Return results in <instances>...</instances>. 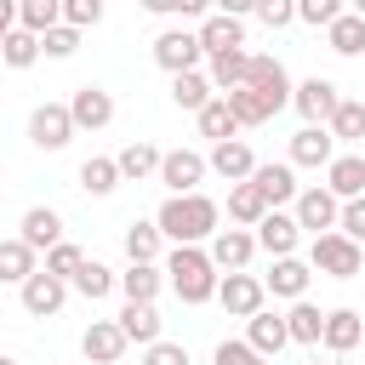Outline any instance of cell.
<instances>
[{
    "label": "cell",
    "mask_w": 365,
    "mask_h": 365,
    "mask_svg": "<svg viewBox=\"0 0 365 365\" xmlns=\"http://www.w3.org/2000/svg\"><path fill=\"white\" fill-rule=\"evenodd\" d=\"M80 262H86V251H80V245H68V240L46 251V274H57V279H74V268H80Z\"/></svg>",
    "instance_id": "43"
},
{
    "label": "cell",
    "mask_w": 365,
    "mask_h": 365,
    "mask_svg": "<svg viewBox=\"0 0 365 365\" xmlns=\"http://www.w3.org/2000/svg\"><path fill=\"white\" fill-rule=\"evenodd\" d=\"M154 222H160L165 240H177V245H200V240L217 234V200H205V194H171V200L160 205Z\"/></svg>",
    "instance_id": "1"
},
{
    "label": "cell",
    "mask_w": 365,
    "mask_h": 365,
    "mask_svg": "<svg viewBox=\"0 0 365 365\" xmlns=\"http://www.w3.org/2000/svg\"><path fill=\"white\" fill-rule=\"evenodd\" d=\"M268 211H274V205L262 200V188H257V182H234V188H228V217H234V222L257 228V222H262Z\"/></svg>",
    "instance_id": "26"
},
{
    "label": "cell",
    "mask_w": 365,
    "mask_h": 365,
    "mask_svg": "<svg viewBox=\"0 0 365 365\" xmlns=\"http://www.w3.org/2000/svg\"><path fill=\"white\" fill-rule=\"evenodd\" d=\"M0 365H17V359H6V354H0Z\"/></svg>",
    "instance_id": "55"
},
{
    "label": "cell",
    "mask_w": 365,
    "mask_h": 365,
    "mask_svg": "<svg viewBox=\"0 0 365 365\" xmlns=\"http://www.w3.org/2000/svg\"><path fill=\"white\" fill-rule=\"evenodd\" d=\"M160 160H165V154H160L154 143H125V148L114 154V165H120V177H125V182H143V177H160Z\"/></svg>",
    "instance_id": "24"
},
{
    "label": "cell",
    "mask_w": 365,
    "mask_h": 365,
    "mask_svg": "<svg viewBox=\"0 0 365 365\" xmlns=\"http://www.w3.org/2000/svg\"><path fill=\"white\" fill-rule=\"evenodd\" d=\"M120 182H125V177H120V165H114V160H103V154H91V160L80 165V188H86V194H114Z\"/></svg>",
    "instance_id": "37"
},
{
    "label": "cell",
    "mask_w": 365,
    "mask_h": 365,
    "mask_svg": "<svg viewBox=\"0 0 365 365\" xmlns=\"http://www.w3.org/2000/svg\"><path fill=\"white\" fill-rule=\"evenodd\" d=\"M222 97H228V108H234L240 125H262V120H274V103H268L257 86H234V91H222Z\"/></svg>",
    "instance_id": "31"
},
{
    "label": "cell",
    "mask_w": 365,
    "mask_h": 365,
    "mask_svg": "<svg viewBox=\"0 0 365 365\" xmlns=\"http://www.w3.org/2000/svg\"><path fill=\"white\" fill-rule=\"evenodd\" d=\"M120 331H125V342H160V314H154V302H125L120 308Z\"/></svg>",
    "instance_id": "29"
},
{
    "label": "cell",
    "mask_w": 365,
    "mask_h": 365,
    "mask_svg": "<svg viewBox=\"0 0 365 365\" xmlns=\"http://www.w3.org/2000/svg\"><path fill=\"white\" fill-rule=\"evenodd\" d=\"M297 240H302V228H297V217H285V211H268V217L257 222V245H262L268 257H291Z\"/></svg>",
    "instance_id": "18"
},
{
    "label": "cell",
    "mask_w": 365,
    "mask_h": 365,
    "mask_svg": "<svg viewBox=\"0 0 365 365\" xmlns=\"http://www.w3.org/2000/svg\"><path fill=\"white\" fill-rule=\"evenodd\" d=\"M336 228H342L354 245H365V194H359V200H342V217H336Z\"/></svg>",
    "instance_id": "45"
},
{
    "label": "cell",
    "mask_w": 365,
    "mask_h": 365,
    "mask_svg": "<svg viewBox=\"0 0 365 365\" xmlns=\"http://www.w3.org/2000/svg\"><path fill=\"white\" fill-rule=\"evenodd\" d=\"M143 365H188V348L160 336V342H148V348H143Z\"/></svg>",
    "instance_id": "47"
},
{
    "label": "cell",
    "mask_w": 365,
    "mask_h": 365,
    "mask_svg": "<svg viewBox=\"0 0 365 365\" xmlns=\"http://www.w3.org/2000/svg\"><path fill=\"white\" fill-rule=\"evenodd\" d=\"M211 91H217V86H211V74H200V68L171 74V103H177V108H194V114H200V108L211 103Z\"/></svg>",
    "instance_id": "30"
},
{
    "label": "cell",
    "mask_w": 365,
    "mask_h": 365,
    "mask_svg": "<svg viewBox=\"0 0 365 365\" xmlns=\"http://www.w3.org/2000/svg\"><path fill=\"white\" fill-rule=\"evenodd\" d=\"M205 74H211L217 91H234V86H245V74H251V51H217Z\"/></svg>",
    "instance_id": "32"
},
{
    "label": "cell",
    "mask_w": 365,
    "mask_h": 365,
    "mask_svg": "<svg viewBox=\"0 0 365 365\" xmlns=\"http://www.w3.org/2000/svg\"><path fill=\"white\" fill-rule=\"evenodd\" d=\"M23 6H63V0H23Z\"/></svg>",
    "instance_id": "54"
},
{
    "label": "cell",
    "mask_w": 365,
    "mask_h": 365,
    "mask_svg": "<svg viewBox=\"0 0 365 365\" xmlns=\"http://www.w3.org/2000/svg\"><path fill=\"white\" fill-rule=\"evenodd\" d=\"M211 171H217V177H228V182H251L257 154H251L240 137H228V143H217V148H211Z\"/></svg>",
    "instance_id": "21"
},
{
    "label": "cell",
    "mask_w": 365,
    "mask_h": 365,
    "mask_svg": "<svg viewBox=\"0 0 365 365\" xmlns=\"http://www.w3.org/2000/svg\"><path fill=\"white\" fill-rule=\"evenodd\" d=\"M211 6H217V11H222V17H245V11H251V6H257V0H211Z\"/></svg>",
    "instance_id": "51"
},
{
    "label": "cell",
    "mask_w": 365,
    "mask_h": 365,
    "mask_svg": "<svg viewBox=\"0 0 365 365\" xmlns=\"http://www.w3.org/2000/svg\"><path fill=\"white\" fill-rule=\"evenodd\" d=\"M297 228H314V234H331L336 228V217H342V200L331 194V188H302L297 194Z\"/></svg>",
    "instance_id": "8"
},
{
    "label": "cell",
    "mask_w": 365,
    "mask_h": 365,
    "mask_svg": "<svg viewBox=\"0 0 365 365\" xmlns=\"http://www.w3.org/2000/svg\"><path fill=\"white\" fill-rule=\"evenodd\" d=\"M308 279H314V268H308V262H297V257H274V268L262 274L268 297H291V302H302Z\"/></svg>",
    "instance_id": "16"
},
{
    "label": "cell",
    "mask_w": 365,
    "mask_h": 365,
    "mask_svg": "<svg viewBox=\"0 0 365 365\" xmlns=\"http://www.w3.org/2000/svg\"><path fill=\"white\" fill-rule=\"evenodd\" d=\"M245 86H257V91H262V97L274 103V114H279V108L291 103V91H297L279 57H251V74H245Z\"/></svg>",
    "instance_id": "11"
},
{
    "label": "cell",
    "mask_w": 365,
    "mask_h": 365,
    "mask_svg": "<svg viewBox=\"0 0 365 365\" xmlns=\"http://www.w3.org/2000/svg\"><path fill=\"white\" fill-rule=\"evenodd\" d=\"M325 188H331L336 200H359V194H365V160H359V154H336V160L325 165Z\"/></svg>",
    "instance_id": "22"
},
{
    "label": "cell",
    "mask_w": 365,
    "mask_h": 365,
    "mask_svg": "<svg viewBox=\"0 0 365 365\" xmlns=\"http://www.w3.org/2000/svg\"><path fill=\"white\" fill-rule=\"evenodd\" d=\"M63 302H68V279H57V274H46V268H34V274L23 279V308H29L34 319L57 314Z\"/></svg>",
    "instance_id": "9"
},
{
    "label": "cell",
    "mask_w": 365,
    "mask_h": 365,
    "mask_svg": "<svg viewBox=\"0 0 365 365\" xmlns=\"http://www.w3.org/2000/svg\"><path fill=\"white\" fill-rule=\"evenodd\" d=\"M165 274H171V291H177L182 302H211L217 285H222L211 251H200V245H177V251L165 257Z\"/></svg>",
    "instance_id": "2"
},
{
    "label": "cell",
    "mask_w": 365,
    "mask_h": 365,
    "mask_svg": "<svg viewBox=\"0 0 365 365\" xmlns=\"http://www.w3.org/2000/svg\"><path fill=\"white\" fill-rule=\"evenodd\" d=\"M308 365H331V359H308Z\"/></svg>",
    "instance_id": "56"
},
{
    "label": "cell",
    "mask_w": 365,
    "mask_h": 365,
    "mask_svg": "<svg viewBox=\"0 0 365 365\" xmlns=\"http://www.w3.org/2000/svg\"><path fill=\"white\" fill-rule=\"evenodd\" d=\"M331 137H336V143H359V137H365V103H348V97H342V108L331 114Z\"/></svg>",
    "instance_id": "40"
},
{
    "label": "cell",
    "mask_w": 365,
    "mask_h": 365,
    "mask_svg": "<svg viewBox=\"0 0 365 365\" xmlns=\"http://www.w3.org/2000/svg\"><path fill=\"white\" fill-rule=\"evenodd\" d=\"M17 11H23V0H0V40L17 29Z\"/></svg>",
    "instance_id": "49"
},
{
    "label": "cell",
    "mask_w": 365,
    "mask_h": 365,
    "mask_svg": "<svg viewBox=\"0 0 365 365\" xmlns=\"http://www.w3.org/2000/svg\"><path fill=\"white\" fill-rule=\"evenodd\" d=\"M63 23H68V29H91V23H103V0H63Z\"/></svg>",
    "instance_id": "44"
},
{
    "label": "cell",
    "mask_w": 365,
    "mask_h": 365,
    "mask_svg": "<svg viewBox=\"0 0 365 365\" xmlns=\"http://www.w3.org/2000/svg\"><path fill=\"white\" fill-rule=\"evenodd\" d=\"M291 108H297L308 125H331V114L342 108V91H336L331 80H319V74H314V80H302V86L291 91Z\"/></svg>",
    "instance_id": "5"
},
{
    "label": "cell",
    "mask_w": 365,
    "mask_h": 365,
    "mask_svg": "<svg viewBox=\"0 0 365 365\" xmlns=\"http://www.w3.org/2000/svg\"><path fill=\"white\" fill-rule=\"evenodd\" d=\"M40 57V34H29V29H11L6 40H0V63L6 68H29Z\"/></svg>",
    "instance_id": "38"
},
{
    "label": "cell",
    "mask_w": 365,
    "mask_h": 365,
    "mask_svg": "<svg viewBox=\"0 0 365 365\" xmlns=\"http://www.w3.org/2000/svg\"><path fill=\"white\" fill-rule=\"evenodd\" d=\"M205 171H211V160L194 154V148H171V154L160 160V182H165L171 194H200Z\"/></svg>",
    "instance_id": "7"
},
{
    "label": "cell",
    "mask_w": 365,
    "mask_h": 365,
    "mask_svg": "<svg viewBox=\"0 0 365 365\" xmlns=\"http://www.w3.org/2000/svg\"><path fill=\"white\" fill-rule=\"evenodd\" d=\"M194 34H200L205 57H217V51H240V46H245V23H240V17H222V11H217V17H205Z\"/></svg>",
    "instance_id": "20"
},
{
    "label": "cell",
    "mask_w": 365,
    "mask_h": 365,
    "mask_svg": "<svg viewBox=\"0 0 365 365\" xmlns=\"http://www.w3.org/2000/svg\"><path fill=\"white\" fill-rule=\"evenodd\" d=\"M211 359H217V365H262V354H257L251 342H217Z\"/></svg>",
    "instance_id": "48"
},
{
    "label": "cell",
    "mask_w": 365,
    "mask_h": 365,
    "mask_svg": "<svg viewBox=\"0 0 365 365\" xmlns=\"http://www.w3.org/2000/svg\"><path fill=\"white\" fill-rule=\"evenodd\" d=\"M348 11H354V17H365V0H348Z\"/></svg>",
    "instance_id": "53"
},
{
    "label": "cell",
    "mask_w": 365,
    "mask_h": 365,
    "mask_svg": "<svg viewBox=\"0 0 365 365\" xmlns=\"http://www.w3.org/2000/svg\"><path fill=\"white\" fill-rule=\"evenodd\" d=\"M17 240L29 251H51V245H63V217L51 205H34V211H23V234Z\"/></svg>",
    "instance_id": "17"
},
{
    "label": "cell",
    "mask_w": 365,
    "mask_h": 365,
    "mask_svg": "<svg viewBox=\"0 0 365 365\" xmlns=\"http://www.w3.org/2000/svg\"><path fill=\"white\" fill-rule=\"evenodd\" d=\"M34 274V251L23 240H0V285H23Z\"/></svg>",
    "instance_id": "35"
},
{
    "label": "cell",
    "mask_w": 365,
    "mask_h": 365,
    "mask_svg": "<svg viewBox=\"0 0 365 365\" xmlns=\"http://www.w3.org/2000/svg\"><path fill=\"white\" fill-rule=\"evenodd\" d=\"M336 160V137L331 125H302L291 137V165H331Z\"/></svg>",
    "instance_id": "15"
},
{
    "label": "cell",
    "mask_w": 365,
    "mask_h": 365,
    "mask_svg": "<svg viewBox=\"0 0 365 365\" xmlns=\"http://www.w3.org/2000/svg\"><path fill=\"white\" fill-rule=\"evenodd\" d=\"M40 51H46V57H74V51H80V29H68V23L46 29V34H40Z\"/></svg>",
    "instance_id": "42"
},
{
    "label": "cell",
    "mask_w": 365,
    "mask_h": 365,
    "mask_svg": "<svg viewBox=\"0 0 365 365\" xmlns=\"http://www.w3.org/2000/svg\"><path fill=\"white\" fill-rule=\"evenodd\" d=\"M160 285H165V268H154V262H131V268L120 274L125 302H154V297H160Z\"/></svg>",
    "instance_id": "28"
},
{
    "label": "cell",
    "mask_w": 365,
    "mask_h": 365,
    "mask_svg": "<svg viewBox=\"0 0 365 365\" xmlns=\"http://www.w3.org/2000/svg\"><path fill=\"white\" fill-rule=\"evenodd\" d=\"M160 240H165L160 222H131V228H125V257H131V262H154V257H160Z\"/></svg>",
    "instance_id": "39"
},
{
    "label": "cell",
    "mask_w": 365,
    "mask_h": 365,
    "mask_svg": "<svg viewBox=\"0 0 365 365\" xmlns=\"http://www.w3.org/2000/svg\"><path fill=\"white\" fill-rule=\"evenodd\" d=\"M342 11H348V0H297V17L314 23V29H331Z\"/></svg>",
    "instance_id": "41"
},
{
    "label": "cell",
    "mask_w": 365,
    "mask_h": 365,
    "mask_svg": "<svg viewBox=\"0 0 365 365\" xmlns=\"http://www.w3.org/2000/svg\"><path fill=\"white\" fill-rule=\"evenodd\" d=\"M331 354H348V348H359L365 342V314H354V308H331L325 314V336H319Z\"/></svg>",
    "instance_id": "19"
},
{
    "label": "cell",
    "mask_w": 365,
    "mask_h": 365,
    "mask_svg": "<svg viewBox=\"0 0 365 365\" xmlns=\"http://www.w3.org/2000/svg\"><path fill=\"white\" fill-rule=\"evenodd\" d=\"M143 11H171V0H137Z\"/></svg>",
    "instance_id": "52"
},
{
    "label": "cell",
    "mask_w": 365,
    "mask_h": 365,
    "mask_svg": "<svg viewBox=\"0 0 365 365\" xmlns=\"http://www.w3.org/2000/svg\"><path fill=\"white\" fill-rule=\"evenodd\" d=\"M194 120H200V131H205V137H217V143H228V137L240 131V120H234L228 97H211V103H205V108H200Z\"/></svg>",
    "instance_id": "36"
},
{
    "label": "cell",
    "mask_w": 365,
    "mask_h": 365,
    "mask_svg": "<svg viewBox=\"0 0 365 365\" xmlns=\"http://www.w3.org/2000/svg\"><path fill=\"white\" fill-rule=\"evenodd\" d=\"M68 114H74V131H103V125L114 120V97H108L103 86H80V91L68 97Z\"/></svg>",
    "instance_id": "12"
},
{
    "label": "cell",
    "mask_w": 365,
    "mask_h": 365,
    "mask_svg": "<svg viewBox=\"0 0 365 365\" xmlns=\"http://www.w3.org/2000/svg\"><path fill=\"white\" fill-rule=\"evenodd\" d=\"M245 342H251L262 359H268V354H279V348L291 342V331H285V314H268V308H262V314H251V331H245Z\"/></svg>",
    "instance_id": "25"
},
{
    "label": "cell",
    "mask_w": 365,
    "mask_h": 365,
    "mask_svg": "<svg viewBox=\"0 0 365 365\" xmlns=\"http://www.w3.org/2000/svg\"><path fill=\"white\" fill-rule=\"evenodd\" d=\"M285 331H291V342H308V348H319V336H325V314H319L314 302H291V314H285Z\"/></svg>",
    "instance_id": "33"
},
{
    "label": "cell",
    "mask_w": 365,
    "mask_h": 365,
    "mask_svg": "<svg viewBox=\"0 0 365 365\" xmlns=\"http://www.w3.org/2000/svg\"><path fill=\"white\" fill-rule=\"evenodd\" d=\"M114 285H120V274H114V268H103L97 257H86V262L74 268V279H68V291H80L86 302H97V297H108Z\"/></svg>",
    "instance_id": "27"
},
{
    "label": "cell",
    "mask_w": 365,
    "mask_h": 365,
    "mask_svg": "<svg viewBox=\"0 0 365 365\" xmlns=\"http://www.w3.org/2000/svg\"><path fill=\"white\" fill-rule=\"evenodd\" d=\"M262 297H268V285H262V279H251V274H228V279L217 285V302H222L234 319L262 314Z\"/></svg>",
    "instance_id": "10"
},
{
    "label": "cell",
    "mask_w": 365,
    "mask_h": 365,
    "mask_svg": "<svg viewBox=\"0 0 365 365\" xmlns=\"http://www.w3.org/2000/svg\"><path fill=\"white\" fill-rule=\"evenodd\" d=\"M251 182L262 188V200H268L274 211H279L285 200H297V194H302V188H297V171H291V165H274V160H268V165H257V171H251Z\"/></svg>",
    "instance_id": "23"
},
{
    "label": "cell",
    "mask_w": 365,
    "mask_h": 365,
    "mask_svg": "<svg viewBox=\"0 0 365 365\" xmlns=\"http://www.w3.org/2000/svg\"><path fill=\"white\" fill-rule=\"evenodd\" d=\"M325 40H331V51H342V57H359V51H365V17L342 11V17L325 29Z\"/></svg>",
    "instance_id": "34"
},
{
    "label": "cell",
    "mask_w": 365,
    "mask_h": 365,
    "mask_svg": "<svg viewBox=\"0 0 365 365\" xmlns=\"http://www.w3.org/2000/svg\"><path fill=\"white\" fill-rule=\"evenodd\" d=\"M251 11H257L268 29H285V23H297V0H257Z\"/></svg>",
    "instance_id": "46"
},
{
    "label": "cell",
    "mask_w": 365,
    "mask_h": 365,
    "mask_svg": "<svg viewBox=\"0 0 365 365\" xmlns=\"http://www.w3.org/2000/svg\"><path fill=\"white\" fill-rule=\"evenodd\" d=\"M359 245L342 234V228H331V234H314V245H308V268H319V274H331V279H354L359 274Z\"/></svg>",
    "instance_id": "3"
},
{
    "label": "cell",
    "mask_w": 365,
    "mask_h": 365,
    "mask_svg": "<svg viewBox=\"0 0 365 365\" xmlns=\"http://www.w3.org/2000/svg\"><path fill=\"white\" fill-rule=\"evenodd\" d=\"M205 251H211V262H217V268L240 274V268L251 262V251H257V234H245V228H217Z\"/></svg>",
    "instance_id": "14"
},
{
    "label": "cell",
    "mask_w": 365,
    "mask_h": 365,
    "mask_svg": "<svg viewBox=\"0 0 365 365\" xmlns=\"http://www.w3.org/2000/svg\"><path fill=\"white\" fill-rule=\"evenodd\" d=\"M171 11H177V17H205L211 0H171Z\"/></svg>",
    "instance_id": "50"
},
{
    "label": "cell",
    "mask_w": 365,
    "mask_h": 365,
    "mask_svg": "<svg viewBox=\"0 0 365 365\" xmlns=\"http://www.w3.org/2000/svg\"><path fill=\"white\" fill-rule=\"evenodd\" d=\"M80 354H86L91 365H114V359L125 354V331H120V319H91L86 336H80Z\"/></svg>",
    "instance_id": "13"
},
{
    "label": "cell",
    "mask_w": 365,
    "mask_h": 365,
    "mask_svg": "<svg viewBox=\"0 0 365 365\" xmlns=\"http://www.w3.org/2000/svg\"><path fill=\"white\" fill-rule=\"evenodd\" d=\"M68 137H74V114H68V103H40V108L29 114V143H34V148L51 154V148H63Z\"/></svg>",
    "instance_id": "6"
},
{
    "label": "cell",
    "mask_w": 365,
    "mask_h": 365,
    "mask_svg": "<svg viewBox=\"0 0 365 365\" xmlns=\"http://www.w3.org/2000/svg\"><path fill=\"white\" fill-rule=\"evenodd\" d=\"M200 57H205V46H200V34H188V29H165V34L154 40V63H160L165 74H188V68H200Z\"/></svg>",
    "instance_id": "4"
}]
</instances>
